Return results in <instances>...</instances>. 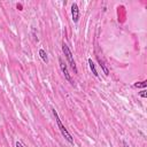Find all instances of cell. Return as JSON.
Returning <instances> with one entry per match:
<instances>
[{
    "instance_id": "cell-6",
    "label": "cell",
    "mask_w": 147,
    "mask_h": 147,
    "mask_svg": "<svg viewBox=\"0 0 147 147\" xmlns=\"http://www.w3.org/2000/svg\"><path fill=\"white\" fill-rule=\"evenodd\" d=\"M98 61H99V64H100V67H101V69H102V71H103V74L106 75V76H108L109 75V70H108V68H107V65L105 64V62L98 56Z\"/></svg>"
},
{
    "instance_id": "cell-2",
    "label": "cell",
    "mask_w": 147,
    "mask_h": 147,
    "mask_svg": "<svg viewBox=\"0 0 147 147\" xmlns=\"http://www.w3.org/2000/svg\"><path fill=\"white\" fill-rule=\"evenodd\" d=\"M62 52H63V54H64V56H65V59H67V61H68V63H69V65L71 67V69L74 70V74H77L78 72V70H77V65H76V62H75V60H74V55H72V53H71V51H70V48L68 47V45L67 44H62Z\"/></svg>"
},
{
    "instance_id": "cell-9",
    "label": "cell",
    "mask_w": 147,
    "mask_h": 147,
    "mask_svg": "<svg viewBox=\"0 0 147 147\" xmlns=\"http://www.w3.org/2000/svg\"><path fill=\"white\" fill-rule=\"evenodd\" d=\"M139 95H140L141 98H144V99H145V98L147 96V93H146V90L144 88L142 91H140V92H139Z\"/></svg>"
},
{
    "instance_id": "cell-4",
    "label": "cell",
    "mask_w": 147,
    "mask_h": 147,
    "mask_svg": "<svg viewBox=\"0 0 147 147\" xmlns=\"http://www.w3.org/2000/svg\"><path fill=\"white\" fill-rule=\"evenodd\" d=\"M79 16H80V13H79V7L76 2H74L71 5V18H72V22L74 23H77L79 21Z\"/></svg>"
},
{
    "instance_id": "cell-11",
    "label": "cell",
    "mask_w": 147,
    "mask_h": 147,
    "mask_svg": "<svg viewBox=\"0 0 147 147\" xmlns=\"http://www.w3.org/2000/svg\"><path fill=\"white\" fill-rule=\"evenodd\" d=\"M16 7H17V9H20V10H22V8H23V6H22L21 3H17V6H16Z\"/></svg>"
},
{
    "instance_id": "cell-12",
    "label": "cell",
    "mask_w": 147,
    "mask_h": 147,
    "mask_svg": "<svg viewBox=\"0 0 147 147\" xmlns=\"http://www.w3.org/2000/svg\"><path fill=\"white\" fill-rule=\"evenodd\" d=\"M123 146H124V147H130V146H129V145H127L125 141H123Z\"/></svg>"
},
{
    "instance_id": "cell-7",
    "label": "cell",
    "mask_w": 147,
    "mask_h": 147,
    "mask_svg": "<svg viewBox=\"0 0 147 147\" xmlns=\"http://www.w3.org/2000/svg\"><path fill=\"white\" fill-rule=\"evenodd\" d=\"M39 56L42 60V62H45V63L48 62V56H47V53L45 52V49H42V48L39 49Z\"/></svg>"
},
{
    "instance_id": "cell-1",
    "label": "cell",
    "mask_w": 147,
    "mask_h": 147,
    "mask_svg": "<svg viewBox=\"0 0 147 147\" xmlns=\"http://www.w3.org/2000/svg\"><path fill=\"white\" fill-rule=\"evenodd\" d=\"M52 114H53V116H54V118H55V122H56V124H57V127H59L61 134L63 136V138H64L70 145H74V138H72V136H71L70 132L67 130V127L62 124V122H61V119H60V117H59V115H57V113H56V110H55L54 108H52Z\"/></svg>"
},
{
    "instance_id": "cell-5",
    "label": "cell",
    "mask_w": 147,
    "mask_h": 147,
    "mask_svg": "<svg viewBox=\"0 0 147 147\" xmlns=\"http://www.w3.org/2000/svg\"><path fill=\"white\" fill-rule=\"evenodd\" d=\"M87 63H88V67H90V70L92 71V74H93L95 77H99V74H98V71H96L95 64H94V62L92 61V59H88V60H87Z\"/></svg>"
},
{
    "instance_id": "cell-3",
    "label": "cell",
    "mask_w": 147,
    "mask_h": 147,
    "mask_svg": "<svg viewBox=\"0 0 147 147\" xmlns=\"http://www.w3.org/2000/svg\"><path fill=\"white\" fill-rule=\"evenodd\" d=\"M59 63H60V69H61V71H62V74H63L64 78H65L68 82H70V83L72 84V79H71V76H70V74H69V71H68L67 64L63 62V60H62L61 57H59Z\"/></svg>"
},
{
    "instance_id": "cell-10",
    "label": "cell",
    "mask_w": 147,
    "mask_h": 147,
    "mask_svg": "<svg viewBox=\"0 0 147 147\" xmlns=\"http://www.w3.org/2000/svg\"><path fill=\"white\" fill-rule=\"evenodd\" d=\"M15 146H16V147H24V146H23V145H22V144H21L20 141H16V144H15Z\"/></svg>"
},
{
    "instance_id": "cell-8",
    "label": "cell",
    "mask_w": 147,
    "mask_h": 147,
    "mask_svg": "<svg viewBox=\"0 0 147 147\" xmlns=\"http://www.w3.org/2000/svg\"><path fill=\"white\" fill-rule=\"evenodd\" d=\"M147 86V80H142V82H136L133 84V87H137V88H146Z\"/></svg>"
}]
</instances>
